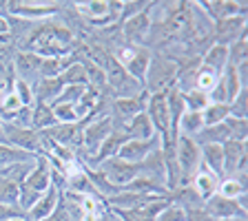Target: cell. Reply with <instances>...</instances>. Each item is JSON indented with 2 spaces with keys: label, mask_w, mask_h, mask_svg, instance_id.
Wrapping results in <instances>:
<instances>
[{
  "label": "cell",
  "mask_w": 248,
  "mask_h": 221,
  "mask_svg": "<svg viewBox=\"0 0 248 221\" xmlns=\"http://www.w3.org/2000/svg\"><path fill=\"white\" fill-rule=\"evenodd\" d=\"M195 144L197 146H206V144H224L228 139V129L226 124H215V126H204L200 133L195 135Z\"/></svg>",
  "instance_id": "31"
},
{
  "label": "cell",
  "mask_w": 248,
  "mask_h": 221,
  "mask_svg": "<svg viewBox=\"0 0 248 221\" xmlns=\"http://www.w3.org/2000/svg\"><path fill=\"white\" fill-rule=\"evenodd\" d=\"M84 91H87V87H82V84H64L62 93L58 95V100L53 104H78L80 100H82Z\"/></svg>",
  "instance_id": "43"
},
{
  "label": "cell",
  "mask_w": 248,
  "mask_h": 221,
  "mask_svg": "<svg viewBox=\"0 0 248 221\" xmlns=\"http://www.w3.org/2000/svg\"><path fill=\"white\" fill-rule=\"evenodd\" d=\"M40 64H42V58L31 51H16V56H14V69L18 73L16 77H22V80H27L29 75L40 71Z\"/></svg>",
  "instance_id": "27"
},
{
  "label": "cell",
  "mask_w": 248,
  "mask_h": 221,
  "mask_svg": "<svg viewBox=\"0 0 248 221\" xmlns=\"http://www.w3.org/2000/svg\"><path fill=\"white\" fill-rule=\"evenodd\" d=\"M197 5L213 22L226 20L232 15H246L248 9L246 2H239V0H211V2H197Z\"/></svg>",
  "instance_id": "17"
},
{
  "label": "cell",
  "mask_w": 248,
  "mask_h": 221,
  "mask_svg": "<svg viewBox=\"0 0 248 221\" xmlns=\"http://www.w3.org/2000/svg\"><path fill=\"white\" fill-rule=\"evenodd\" d=\"M217 195L226 197V199H239V197H246V186L235 177H226V179L219 181Z\"/></svg>",
  "instance_id": "40"
},
{
  "label": "cell",
  "mask_w": 248,
  "mask_h": 221,
  "mask_svg": "<svg viewBox=\"0 0 248 221\" xmlns=\"http://www.w3.org/2000/svg\"><path fill=\"white\" fill-rule=\"evenodd\" d=\"M113 119H111V115H102V118L93 119V122H89L87 126L82 129V148L87 150V155H95L98 153V148L102 146V142L108 137V135L113 133ZM93 160V157H91Z\"/></svg>",
  "instance_id": "11"
},
{
  "label": "cell",
  "mask_w": 248,
  "mask_h": 221,
  "mask_svg": "<svg viewBox=\"0 0 248 221\" xmlns=\"http://www.w3.org/2000/svg\"><path fill=\"white\" fill-rule=\"evenodd\" d=\"M219 221H246V219H219Z\"/></svg>",
  "instance_id": "53"
},
{
  "label": "cell",
  "mask_w": 248,
  "mask_h": 221,
  "mask_svg": "<svg viewBox=\"0 0 248 221\" xmlns=\"http://www.w3.org/2000/svg\"><path fill=\"white\" fill-rule=\"evenodd\" d=\"M7 9L11 11L9 15L22 18V20H45L49 15L58 14V2H45V0H18V2H7Z\"/></svg>",
  "instance_id": "12"
},
{
  "label": "cell",
  "mask_w": 248,
  "mask_h": 221,
  "mask_svg": "<svg viewBox=\"0 0 248 221\" xmlns=\"http://www.w3.org/2000/svg\"><path fill=\"white\" fill-rule=\"evenodd\" d=\"M122 135L126 139H153L155 137V129L151 119L146 118V113H140L135 118H131L129 122L122 124Z\"/></svg>",
  "instance_id": "23"
},
{
  "label": "cell",
  "mask_w": 248,
  "mask_h": 221,
  "mask_svg": "<svg viewBox=\"0 0 248 221\" xmlns=\"http://www.w3.org/2000/svg\"><path fill=\"white\" fill-rule=\"evenodd\" d=\"M5 173H7V170H0V177H5Z\"/></svg>",
  "instance_id": "54"
},
{
  "label": "cell",
  "mask_w": 248,
  "mask_h": 221,
  "mask_svg": "<svg viewBox=\"0 0 248 221\" xmlns=\"http://www.w3.org/2000/svg\"><path fill=\"white\" fill-rule=\"evenodd\" d=\"M242 88H248V87H242L237 69L232 67V64H228V67L222 71L219 80H217L215 88L208 93V100H211V102H217V104H231L232 100L237 98V93L242 91Z\"/></svg>",
  "instance_id": "10"
},
{
  "label": "cell",
  "mask_w": 248,
  "mask_h": 221,
  "mask_svg": "<svg viewBox=\"0 0 248 221\" xmlns=\"http://www.w3.org/2000/svg\"><path fill=\"white\" fill-rule=\"evenodd\" d=\"M200 155H202V166L208 168L211 173H215L219 179H224V148H222V144L200 146Z\"/></svg>",
  "instance_id": "25"
},
{
  "label": "cell",
  "mask_w": 248,
  "mask_h": 221,
  "mask_svg": "<svg viewBox=\"0 0 248 221\" xmlns=\"http://www.w3.org/2000/svg\"><path fill=\"white\" fill-rule=\"evenodd\" d=\"M73 33L60 22H46L29 31L20 44V51H31L40 58H69Z\"/></svg>",
  "instance_id": "1"
},
{
  "label": "cell",
  "mask_w": 248,
  "mask_h": 221,
  "mask_svg": "<svg viewBox=\"0 0 248 221\" xmlns=\"http://www.w3.org/2000/svg\"><path fill=\"white\" fill-rule=\"evenodd\" d=\"M180 62L169 56H153L149 64V71L144 77V91L146 93H164L170 87H175Z\"/></svg>",
  "instance_id": "3"
},
{
  "label": "cell",
  "mask_w": 248,
  "mask_h": 221,
  "mask_svg": "<svg viewBox=\"0 0 248 221\" xmlns=\"http://www.w3.org/2000/svg\"><path fill=\"white\" fill-rule=\"evenodd\" d=\"M60 82L62 84H82V87H87V71H84L82 62L69 64V67L60 73Z\"/></svg>",
  "instance_id": "41"
},
{
  "label": "cell",
  "mask_w": 248,
  "mask_h": 221,
  "mask_svg": "<svg viewBox=\"0 0 248 221\" xmlns=\"http://www.w3.org/2000/svg\"><path fill=\"white\" fill-rule=\"evenodd\" d=\"M169 7L170 11L160 25L162 36L170 42L188 40L193 29V2H175Z\"/></svg>",
  "instance_id": "5"
},
{
  "label": "cell",
  "mask_w": 248,
  "mask_h": 221,
  "mask_svg": "<svg viewBox=\"0 0 248 221\" xmlns=\"http://www.w3.org/2000/svg\"><path fill=\"white\" fill-rule=\"evenodd\" d=\"M202 129H204L202 113H195V111H184V113H182L180 124H177V133L180 135H184V137H195Z\"/></svg>",
  "instance_id": "32"
},
{
  "label": "cell",
  "mask_w": 248,
  "mask_h": 221,
  "mask_svg": "<svg viewBox=\"0 0 248 221\" xmlns=\"http://www.w3.org/2000/svg\"><path fill=\"white\" fill-rule=\"evenodd\" d=\"M146 98H149V93H140L135 98H124V100H115L113 102V108H111V119H122L124 122H129L131 118L135 115L144 113L146 108Z\"/></svg>",
  "instance_id": "21"
},
{
  "label": "cell",
  "mask_w": 248,
  "mask_h": 221,
  "mask_svg": "<svg viewBox=\"0 0 248 221\" xmlns=\"http://www.w3.org/2000/svg\"><path fill=\"white\" fill-rule=\"evenodd\" d=\"M122 142H126V137L122 135V131H120V129H113V133H111L107 139H104L102 146L98 148V153L93 155L91 164L98 168L102 162H107V160H111V157H115V155H118V150H120V146H122Z\"/></svg>",
  "instance_id": "26"
},
{
  "label": "cell",
  "mask_w": 248,
  "mask_h": 221,
  "mask_svg": "<svg viewBox=\"0 0 248 221\" xmlns=\"http://www.w3.org/2000/svg\"><path fill=\"white\" fill-rule=\"evenodd\" d=\"M60 192L56 186H49L45 192L36 199V204L27 210V221H49L56 210L60 208Z\"/></svg>",
  "instance_id": "15"
},
{
  "label": "cell",
  "mask_w": 248,
  "mask_h": 221,
  "mask_svg": "<svg viewBox=\"0 0 248 221\" xmlns=\"http://www.w3.org/2000/svg\"><path fill=\"white\" fill-rule=\"evenodd\" d=\"M42 137L53 142L58 146H67V148H73V146L82 144V126L80 122L78 124H56L49 131H42Z\"/></svg>",
  "instance_id": "18"
},
{
  "label": "cell",
  "mask_w": 248,
  "mask_h": 221,
  "mask_svg": "<svg viewBox=\"0 0 248 221\" xmlns=\"http://www.w3.org/2000/svg\"><path fill=\"white\" fill-rule=\"evenodd\" d=\"M113 58L122 64V69L129 73L133 80H138V82L144 87V77H146V71H149L151 58H153V53H151L146 46H133V44L120 46Z\"/></svg>",
  "instance_id": "6"
},
{
  "label": "cell",
  "mask_w": 248,
  "mask_h": 221,
  "mask_svg": "<svg viewBox=\"0 0 248 221\" xmlns=\"http://www.w3.org/2000/svg\"><path fill=\"white\" fill-rule=\"evenodd\" d=\"M25 162H36V155L14 148L9 144H0V170H7L16 164H25Z\"/></svg>",
  "instance_id": "30"
},
{
  "label": "cell",
  "mask_w": 248,
  "mask_h": 221,
  "mask_svg": "<svg viewBox=\"0 0 248 221\" xmlns=\"http://www.w3.org/2000/svg\"><path fill=\"white\" fill-rule=\"evenodd\" d=\"M157 148H162V139L157 135L153 139H126V142H122L115 157L129 162V164H142Z\"/></svg>",
  "instance_id": "14"
},
{
  "label": "cell",
  "mask_w": 248,
  "mask_h": 221,
  "mask_svg": "<svg viewBox=\"0 0 248 221\" xmlns=\"http://www.w3.org/2000/svg\"><path fill=\"white\" fill-rule=\"evenodd\" d=\"M248 20L246 15H232L226 20H219L213 25V36H215L217 44H232L235 40H239L242 36H246Z\"/></svg>",
  "instance_id": "16"
},
{
  "label": "cell",
  "mask_w": 248,
  "mask_h": 221,
  "mask_svg": "<svg viewBox=\"0 0 248 221\" xmlns=\"http://www.w3.org/2000/svg\"><path fill=\"white\" fill-rule=\"evenodd\" d=\"M217 80H219V73L202 64V67L197 69V73H195V80H193V88H197V91H202V93H206V95H208V93L215 88Z\"/></svg>",
  "instance_id": "34"
},
{
  "label": "cell",
  "mask_w": 248,
  "mask_h": 221,
  "mask_svg": "<svg viewBox=\"0 0 248 221\" xmlns=\"http://www.w3.org/2000/svg\"><path fill=\"white\" fill-rule=\"evenodd\" d=\"M224 124L228 129V139H237V142H246L248 139V119H239L228 115L224 119Z\"/></svg>",
  "instance_id": "42"
},
{
  "label": "cell",
  "mask_w": 248,
  "mask_h": 221,
  "mask_svg": "<svg viewBox=\"0 0 248 221\" xmlns=\"http://www.w3.org/2000/svg\"><path fill=\"white\" fill-rule=\"evenodd\" d=\"M149 2H122V14H120V25L124 20H129L131 15L140 14V11H144Z\"/></svg>",
  "instance_id": "49"
},
{
  "label": "cell",
  "mask_w": 248,
  "mask_h": 221,
  "mask_svg": "<svg viewBox=\"0 0 248 221\" xmlns=\"http://www.w3.org/2000/svg\"><path fill=\"white\" fill-rule=\"evenodd\" d=\"M51 111H53V115H56L58 124H78L80 122L76 104H53Z\"/></svg>",
  "instance_id": "44"
},
{
  "label": "cell",
  "mask_w": 248,
  "mask_h": 221,
  "mask_svg": "<svg viewBox=\"0 0 248 221\" xmlns=\"http://www.w3.org/2000/svg\"><path fill=\"white\" fill-rule=\"evenodd\" d=\"M64 84L60 82V77H40L36 84H33V95H36V102L49 104L51 106L58 100V95L62 93Z\"/></svg>",
  "instance_id": "24"
},
{
  "label": "cell",
  "mask_w": 248,
  "mask_h": 221,
  "mask_svg": "<svg viewBox=\"0 0 248 221\" xmlns=\"http://www.w3.org/2000/svg\"><path fill=\"white\" fill-rule=\"evenodd\" d=\"M51 162L46 155H36V164L29 170V175L25 177L22 184L33 188L36 192H45L49 186H51Z\"/></svg>",
  "instance_id": "20"
},
{
  "label": "cell",
  "mask_w": 248,
  "mask_h": 221,
  "mask_svg": "<svg viewBox=\"0 0 248 221\" xmlns=\"http://www.w3.org/2000/svg\"><path fill=\"white\" fill-rule=\"evenodd\" d=\"M18 186L9 177H0V204H18Z\"/></svg>",
  "instance_id": "46"
},
{
  "label": "cell",
  "mask_w": 248,
  "mask_h": 221,
  "mask_svg": "<svg viewBox=\"0 0 248 221\" xmlns=\"http://www.w3.org/2000/svg\"><path fill=\"white\" fill-rule=\"evenodd\" d=\"M175 162H177V188L191 186L195 173L202 166V155L200 146L195 144L193 137H184L180 135L175 142Z\"/></svg>",
  "instance_id": "4"
},
{
  "label": "cell",
  "mask_w": 248,
  "mask_h": 221,
  "mask_svg": "<svg viewBox=\"0 0 248 221\" xmlns=\"http://www.w3.org/2000/svg\"><path fill=\"white\" fill-rule=\"evenodd\" d=\"M144 113H146V118L151 119V124H153V129H155V135L162 139V144L169 142L170 113H169V104H166V91L164 93H149Z\"/></svg>",
  "instance_id": "7"
},
{
  "label": "cell",
  "mask_w": 248,
  "mask_h": 221,
  "mask_svg": "<svg viewBox=\"0 0 248 221\" xmlns=\"http://www.w3.org/2000/svg\"><path fill=\"white\" fill-rule=\"evenodd\" d=\"M0 144H5V137H2V122H0Z\"/></svg>",
  "instance_id": "52"
},
{
  "label": "cell",
  "mask_w": 248,
  "mask_h": 221,
  "mask_svg": "<svg viewBox=\"0 0 248 221\" xmlns=\"http://www.w3.org/2000/svg\"><path fill=\"white\" fill-rule=\"evenodd\" d=\"M182 100H184V106L186 111H195V113H202L204 108L211 104L206 93L197 91V88H191V91H184L182 93Z\"/></svg>",
  "instance_id": "39"
},
{
  "label": "cell",
  "mask_w": 248,
  "mask_h": 221,
  "mask_svg": "<svg viewBox=\"0 0 248 221\" xmlns=\"http://www.w3.org/2000/svg\"><path fill=\"white\" fill-rule=\"evenodd\" d=\"M184 212H186L184 221H215L204 208H191V210H184Z\"/></svg>",
  "instance_id": "50"
},
{
  "label": "cell",
  "mask_w": 248,
  "mask_h": 221,
  "mask_svg": "<svg viewBox=\"0 0 248 221\" xmlns=\"http://www.w3.org/2000/svg\"><path fill=\"white\" fill-rule=\"evenodd\" d=\"M248 62V36H242L232 44H228V64L242 67Z\"/></svg>",
  "instance_id": "35"
},
{
  "label": "cell",
  "mask_w": 248,
  "mask_h": 221,
  "mask_svg": "<svg viewBox=\"0 0 248 221\" xmlns=\"http://www.w3.org/2000/svg\"><path fill=\"white\" fill-rule=\"evenodd\" d=\"M56 124H58V119L49 104L33 102V106H31V129L42 133V131H49L51 126H56Z\"/></svg>",
  "instance_id": "29"
},
{
  "label": "cell",
  "mask_w": 248,
  "mask_h": 221,
  "mask_svg": "<svg viewBox=\"0 0 248 221\" xmlns=\"http://www.w3.org/2000/svg\"><path fill=\"white\" fill-rule=\"evenodd\" d=\"M2 137H5V144L14 146V148L27 150V153H33V155H42V137L33 129H18V126H11V124L2 122Z\"/></svg>",
  "instance_id": "9"
},
{
  "label": "cell",
  "mask_w": 248,
  "mask_h": 221,
  "mask_svg": "<svg viewBox=\"0 0 248 221\" xmlns=\"http://www.w3.org/2000/svg\"><path fill=\"white\" fill-rule=\"evenodd\" d=\"M219 177L215 175V173H211L208 168H204V166H200V170L195 173V177H193L191 186H193V191L200 195L202 201H206L211 199L213 195H217V188H219Z\"/></svg>",
  "instance_id": "22"
},
{
  "label": "cell",
  "mask_w": 248,
  "mask_h": 221,
  "mask_svg": "<svg viewBox=\"0 0 248 221\" xmlns=\"http://www.w3.org/2000/svg\"><path fill=\"white\" fill-rule=\"evenodd\" d=\"M100 67L104 69V75H107V87L113 91L115 100H124V98H135L140 93H144V87L133 80L129 73L122 69L118 60L113 58V53H104Z\"/></svg>",
  "instance_id": "2"
},
{
  "label": "cell",
  "mask_w": 248,
  "mask_h": 221,
  "mask_svg": "<svg viewBox=\"0 0 248 221\" xmlns=\"http://www.w3.org/2000/svg\"><path fill=\"white\" fill-rule=\"evenodd\" d=\"M11 219H27V210H22L18 204H0V221Z\"/></svg>",
  "instance_id": "48"
},
{
  "label": "cell",
  "mask_w": 248,
  "mask_h": 221,
  "mask_svg": "<svg viewBox=\"0 0 248 221\" xmlns=\"http://www.w3.org/2000/svg\"><path fill=\"white\" fill-rule=\"evenodd\" d=\"M98 170L118 188L129 186L135 177H140V164H129V162L120 160V157H111V160L102 162L98 166Z\"/></svg>",
  "instance_id": "13"
},
{
  "label": "cell",
  "mask_w": 248,
  "mask_h": 221,
  "mask_svg": "<svg viewBox=\"0 0 248 221\" xmlns=\"http://www.w3.org/2000/svg\"><path fill=\"white\" fill-rule=\"evenodd\" d=\"M204 210L215 221L219 219H246V197L226 199L222 195H213L204 201Z\"/></svg>",
  "instance_id": "8"
},
{
  "label": "cell",
  "mask_w": 248,
  "mask_h": 221,
  "mask_svg": "<svg viewBox=\"0 0 248 221\" xmlns=\"http://www.w3.org/2000/svg\"><path fill=\"white\" fill-rule=\"evenodd\" d=\"M202 64L222 75V71L228 67V46L213 42L206 51H204V56H202Z\"/></svg>",
  "instance_id": "28"
},
{
  "label": "cell",
  "mask_w": 248,
  "mask_h": 221,
  "mask_svg": "<svg viewBox=\"0 0 248 221\" xmlns=\"http://www.w3.org/2000/svg\"><path fill=\"white\" fill-rule=\"evenodd\" d=\"M184 217H186L184 208L177 206L175 201H169V206L155 217V221H184Z\"/></svg>",
  "instance_id": "47"
},
{
  "label": "cell",
  "mask_w": 248,
  "mask_h": 221,
  "mask_svg": "<svg viewBox=\"0 0 248 221\" xmlns=\"http://www.w3.org/2000/svg\"><path fill=\"white\" fill-rule=\"evenodd\" d=\"M11 91L16 93V98L20 100L22 106H33L36 95H33V84L22 80V77H14L11 80Z\"/></svg>",
  "instance_id": "37"
},
{
  "label": "cell",
  "mask_w": 248,
  "mask_h": 221,
  "mask_svg": "<svg viewBox=\"0 0 248 221\" xmlns=\"http://www.w3.org/2000/svg\"><path fill=\"white\" fill-rule=\"evenodd\" d=\"M73 58H42V64H40V71L38 75L40 77H60V73L73 64Z\"/></svg>",
  "instance_id": "33"
},
{
  "label": "cell",
  "mask_w": 248,
  "mask_h": 221,
  "mask_svg": "<svg viewBox=\"0 0 248 221\" xmlns=\"http://www.w3.org/2000/svg\"><path fill=\"white\" fill-rule=\"evenodd\" d=\"M228 118V104H217L211 102L204 111H202V119H204V126H215V124H222Z\"/></svg>",
  "instance_id": "38"
},
{
  "label": "cell",
  "mask_w": 248,
  "mask_h": 221,
  "mask_svg": "<svg viewBox=\"0 0 248 221\" xmlns=\"http://www.w3.org/2000/svg\"><path fill=\"white\" fill-rule=\"evenodd\" d=\"M246 113H248V88H242L237 93V98L228 104V115L231 118L246 119Z\"/></svg>",
  "instance_id": "45"
},
{
  "label": "cell",
  "mask_w": 248,
  "mask_h": 221,
  "mask_svg": "<svg viewBox=\"0 0 248 221\" xmlns=\"http://www.w3.org/2000/svg\"><path fill=\"white\" fill-rule=\"evenodd\" d=\"M82 64H84V71H87V87L102 91V88L107 87V75H104V69L100 67L98 62H93V60H84Z\"/></svg>",
  "instance_id": "36"
},
{
  "label": "cell",
  "mask_w": 248,
  "mask_h": 221,
  "mask_svg": "<svg viewBox=\"0 0 248 221\" xmlns=\"http://www.w3.org/2000/svg\"><path fill=\"white\" fill-rule=\"evenodd\" d=\"M120 27H122V36L129 42H133V46H138V42H142L151 33L153 20H151V14L144 9V11H140V14L131 15L129 20H124Z\"/></svg>",
  "instance_id": "19"
},
{
  "label": "cell",
  "mask_w": 248,
  "mask_h": 221,
  "mask_svg": "<svg viewBox=\"0 0 248 221\" xmlns=\"http://www.w3.org/2000/svg\"><path fill=\"white\" fill-rule=\"evenodd\" d=\"M2 33H9V25H7V18L2 14H0V36Z\"/></svg>",
  "instance_id": "51"
}]
</instances>
